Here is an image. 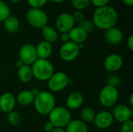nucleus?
Here are the masks:
<instances>
[{
	"instance_id": "nucleus-27",
	"label": "nucleus",
	"mask_w": 133,
	"mask_h": 132,
	"mask_svg": "<svg viewBox=\"0 0 133 132\" xmlns=\"http://www.w3.org/2000/svg\"><path fill=\"white\" fill-rule=\"evenodd\" d=\"M78 26L79 27H81L82 29H83L87 33L93 32L94 28H95V26H94L93 21L90 20V19H83V20H82L80 23H79Z\"/></svg>"
},
{
	"instance_id": "nucleus-30",
	"label": "nucleus",
	"mask_w": 133,
	"mask_h": 132,
	"mask_svg": "<svg viewBox=\"0 0 133 132\" xmlns=\"http://www.w3.org/2000/svg\"><path fill=\"white\" fill-rule=\"evenodd\" d=\"M121 132H133V122L132 120H129L128 121H125L122 124L121 128H120Z\"/></svg>"
},
{
	"instance_id": "nucleus-32",
	"label": "nucleus",
	"mask_w": 133,
	"mask_h": 132,
	"mask_svg": "<svg viewBox=\"0 0 133 132\" xmlns=\"http://www.w3.org/2000/svg\"><path fill=\"white\" fill-rule=\"evenodd\" d=\"M119 83H120V79L116 75H111L108 79L107 85H108V86L117 87L119 85Z\"/></svg>"
},
{
	"instance_id": "nucleus-40",
	"label": "nucleus",
	"mask_w": 133,
	"mask_h": 132,
	"mask_svg": "<svg viewBox=\"0 0 133 132\" xmlns=\"http://www.w3.org/2000/svg\"><path fill=\"white\" fill-rule=\"evenodd\" d=\"M22 65H23V63L19 59V60H17V61H16V66H17V68H19V67H21Z\"/></svg>"
},
{
	"instance_id": "nucleus-2",
	"label": "nucleus",
	"mask_w": 133,
	"mask_h": 132,
	"mask_svg": "<svg viewBox=\"0 0 133 132\" xmlns=\"http://www.w3.org/2000/svg\"><path fill=\"white\" fill-rule=\"evenodd\" d=\"M34 105L36 111L41 115H48L55 107V98L48 91H40L34 97Z\"/></svg>"
},
{
	"instance_id": "nucleus-8",
	"label": "nucleus",
	"mask_w": 133,
	"mask_h": 132,
	"mask_svg": "<svg viewBox=\"0 0 133 132\" xmlns=\"http://www.w3.org/2000/svg\"><path fill=\"white\" fill-rule=\"evenodd\" d=\"M80 50L77 44L72 41L64 43L59 50V55L65 61H72L79 56Z\"/></svg>"
},
{
	"instance_id": "nucleus-39",
	"label": "nucleus",
	"mask_w": 133,
	"mask_h": 132,
	"mask_svg": "<svg viewBox=\"0 0 133 132\" xmlns=\"http://www.w3.org/2000/svg\"><path fill=\"white\" fill-rule=\"evenodd\" d=\"M31 92L33 93V94H34V96H36V95L40 92V90H39L37 87H35V88H34V89H31Z\"/></svg>"
},
{
	"instance_id": "nucleus-7",
	"label": "nucleus",
	"mask_w": 133,
	"mask_h": 132,
	"mask_svg": "<svg viewBox=\"0 0 133 132\" xmlns=\"http://www.w3.org/2000/svg\"><path fill=\"white\" fill-rule=\"evenodd\" d=\"M69 83L68 75L63 72H54L48 80V86L53 93H58L64 90Z\"/></svg>"
},
{
	"instance_id": "nucleus-29",
	"label": "nucleus",
	"mask_w": 133,
	"mask_h": 132,
	"mask_svg": "<svg viewBox=\"0 0 133 132\" xmlns=\"http://www.w3.org/2000/svg\"><path fill=\"white\" fill-rule=\"evenodd\" d=\"M48 0H27L28 4L33 9H41L47 3Z\"/></svg>"
},
{
	"instance_id": "nucleus-9",
	"label": "nucleus",
	"mask_w": 133,
	"mask_h": 132,
	"mask_svg": "<svg viewBox=\"0 0 133 132\" xmlns=\"http://www.w3.org/2000/svg\"><path fill=\"white\" fill-rule=\"evenodd\" d=\"M37 58L36 47L33 44H25L20 47L19 59L23 63V65H32Z\"/></svg>"
},
{
	"instance_id": "nucleus-21",
	"label": "nucleus",
	"mask_w": 133,
	"mask_h": 132,
	"mask_svg": "<svg viewBox=\"0 0 133 132\" xmlns=\"http://www.w3.org/2000/svg\"><path fill=\"white\" fill-rule=\"evenodd\" d=\"M17 76L19 82H21L22 83L30 82L34 78L31 66L27 65H23L21 67H19L17 71Z\"/></svg>"
},
{
	"instance_id": "nucleus-14",
	"label": "nucleus",
	"mask_w": 133,
	"mask_h": 132,
	"mask_svg": "<svg viewBox=\"0 0 133 132\" xmlns=\"http://www.w3.org/2000/svg\"><path fill=\"white\" fill-rule=\"evenodd\" d=\"M16 100L15 96L9 93L6 92L2 93L0 96V110L4 113H9L12 111L16 107Z\"/></svg>"
},
{
	"instance_id": "nucleus-31",
	"label": "nucleus",
	"mask_w": 133,
	"mask_h": 132,
	"mask_svg": "<svg viewBox=\"0 0 133 132\" xmlns=\"http://www.w3.org/2000/svg\"><path fill=\"white\" fill-rule=\"evenodd\" d=\"M72 16L76 22L77 23H80L82 20L84 19V13L83 11H80V10H76L72 14Z\"/></svg>"
},
{
	"instance_id": "nucleus-16",
	"label": "nucleus",
	"mask_w": 133,
	"mask_h": 132,
	"mask_svg": "<svg viewBox=\"0 0 133 132\" xmlns=\"http://www.w3.org/2000/svg\"><path fill=\"white\" fill-rule=\"evenodd\" d=\"M84 102V97L79 92L71 93L66 98V108L69 110H76L80 108Z\"/></svg>"
},
{
	"instance_id": "nucleus-1",
	"label": "nucleus",
	"mask_w": 133,
	"mask_h": 132,
	"mask_svg": "<svg viewBox=\"0 0 133 132\" xmlns=\"http://www.w3.org/2000/svg\"><path fill=\"white\" fill-rule=\"evenodd\" d=\"M118 19L116 9L110 5L98 7L94 12L92 21L95 27L106 30L115 26Z\"/></svg>"
},
{
	"instance_id": "nucleus-15",
	"label": "nucleus",
	"mask_w": 133,
	"mask_h": 132,
	"mask_svg": "<svg viewBox=\"0 0 133 132\" xmlns=\"http://www.w3.org/2000/svg\"><path fill=\"white\" fill-rule=\"evenodd\" d=\"M124 38L122 31L118 27L113 26L105 30L104 32V39L105 40L111 45H118L120 44Z\"/></svg>"
},
{
	"instance_id": "nucleus-18",
	"label": "nucleus",
	"mask_w": 133,
	"mask_h": 132,
	"mask_svg": "<svg viewBox=\"0 0 133 132\" xmlns=\"http://www.w3.org/2000/svg\"><path fill=\"white\" fill-rule=\"evenodd\" d=\"M35 47H36L38 58L48 59V58L52 54V52H53L52 44L47 41L42 40L39 42Z\"/></svg>"
},
{
	"instance_id": "nucleus-5",
	"label": "nucleus",
	"mask_w": 133,
	"mask_h": 132,
	"mask_svg": "<svg viewBox=\"0 0 133 132\" xmlns=\"http://www.w3.org/2000/svg\"><path fill=\"white\" fill-rule=\"evenodd\" d=\"M119 97V93L117 87L106 85L100 92L99 94V102L104 107H114Z\"/></svg>"
},
{
	"instance_id": "nucleus-35",
	"label": "nucleus",
	"mask_w": 133,
	"mask_h": 132,
	"mask_svg": "<svg viewBox=\"0 0 133 132\" xmlns=\"http://www.w3.org/2000/svg\"><path fill=\"white\" fill-rule=\"evenodd\" d=\"M127 46L130 51H133V35H130L127 40Z\"/></svg>"
},
{
	"instance_id": "nucleus-41",
	"label": "nucleus",
	"mask_w": 133,
	"mask_h": 132,
	"mask_svg": "<svg viewBox=\"0 0 133 132\" xmlns=\"http://www.w3.org/2000/svg\"><path fill=\"white\" fill-rule=\"evenodd\" d=\"M129 103H130V106L132 107L133 106V93L130 94V96H129Z\"/></svg>"
},
{
	"instance_id": "nucleus-22",
	"label": "nucleus",
	"mask_w": 133,
	"mask_h": 132,
	"mask_svg": "<svg viewBox=\"0 0 133 132\" xmlns=\"http://www.w3.org/2000/svg\"><path fill=\"white\" fill-rule=\"evenodd\" d=\"M66 132H88L87 124L81 120H71L65 127Z\"/></svg>"
},
{
	"instance_id": "nucleus-37",
	"label": "nucleus",
	"mask_w": 133,
	"mask_h": 132,
	"mask_svg": "<svg viewBox=\"0 0 133 132\" xmlns=\"http://www.w3.org/2000/svg\"><path fill=\"white\" fill-rule=\"evenodd\" d=\"M122 2L128 6H132L133 5V0H122Z\"/></svg>"
},
{
	"instance_id": "nucleus-11",
	"label": "nucleus",
	"mask_w": 133,
	"mask_h": 132,
	"mask_svg": "<svg viewBox=\"0 0 133 132\" xmlns=\"http://www.w3.org/2000/svg\"><path fill=\"white\" fill-rule=\"evenodd\" d=\"M114 121L115 120L111 112L108 110H102L96 114L94 124L97 128L104 130L109 128L112 125Z\"/></svg>"
},
{
	"instance_id": "nucleus-28",
	"label": "nucleus",
	"mask_w": 133,
	"mask_h": 132,
	"mask_svg": "<svg viewBox=\"0 0 133 132\" xmlns=\"http://www.w3.org/2000/svg\"><path fill=\"white\" fill-rule=\"evenodd\" d=\"M72 6L76 10H83L85 9L89 4L90 3V0H71Z\"/></svg>"
},
{
	"instance_id": "nucleus-26",
	"label": "nucleus",
	"mask_w": 133,
	"mask_h": 132,
	"mask_svg": "<svg viewBox=\"0 0 133 132\" xmlns=\"http://www.w3.org/2000/svg\"><path fill=\"white\" fill-rule=\"evenodd\" d=\"M9 16L10 9L9 5L2 0H0V22H3Z\"/></svg>"
},
{
	"instance_id": "nucleus-36",
	"label": "nucleus",
	"mask_w": 133,
	"mask_h": 132,
	"mask_svg": "<svg viewBox=\"0 0 133 132\" xmlns=\"http://www.w3.org/2000/svg\"><path fill=\"white\" fill-rule=\"evenodd\" d=\"M61 39H62V40L64 43L68 42V41H70L69 33H62V34H61Z\"/></svg>"
},
{
	"instance_id": "nucleus-38",
	"label": "nucleus",
	"mask_w": 133,
	"mask_h": 132,
	"mask_svg": "<svg viewBox=\"0 0 133 132\" xmlns=\"http://www.w3.org/2000/svg\"><path fill=\"white\" fill-rule=\"evenodd\" d=\"M51 132H66L64 128H55L54 130Z\"/></svg>"
},
{
	"instance_id": "nucleus-25",
	"label": "nucleus",
	"mask_w": 133,
	"mask_h": 132,
	"mask_svg": "<svg viewBox=\"0 0 133 132\" xmlns=\"http://www.w3.org/2000/svg\"><path fill=\"white\" fill-rule=\"evenodd\" d=\"M7 121L12 126H18L22 121L21 115L16 111H11L7 114Z\"/></svg>"
},
{
	"instance_id": "nucleus-6",
	"label": "nucleus",
	"mask_w": 133,
	"mask_h": 132,
	"mask_svg": "<svg viewBox=\"0 0 133 132\" xmlns=\"http://www.w3.org/2000/svg\"><path fill=\"white\" fill-rule=\"evenodd\" d=\"M26 18L28 23L34 28L42 29L48 25V15L41 9L30 8L26 14Z\"/></svg>"
},
{
	"instance_id": "nucleus-17",
	"label": "nucleus",
	"mask_w": 133,
	"mask_h": 132,
	"mask_svg": "<svg viewBox=\"0 0 133 132\" xmlns=\"http://www.w3.org/2000/svg\"><path fill=\"white\" fill-rule=\"evenodd\" d=\"M69 35L70 41L77 44H84V42L87 40L88 37V33L79 26H74L69 32Z\"/></svg>"
},
{
	"instance_id": "nucleus-10",
	"label": "nucleus",
	"mask_w": 133,
	"mask_h": 132,
	"mask_svg": "<svg viewBox=\"0 0 133 132\" xmlns=\"http://www.w3.org/2000/svg\"><path fill=\"white\" fill-rule=\"evenodd\" d=\"M74 26L75 21L69 12L61 13L55 20V30L61 33H69Z\"/></svg>"
},
{
	"instance_id": "nucleus-34",
	"label": "nucleus",
	"mask_w": 133,
	"mask_h": 132,
	"mask_svg": "<svg viewBox=\"0 0 133 132\" xmlns=\"http://www.w3.org/2000/svg\"><path fill=\"white\" fill-rule=\"evenodd\" d=\"M43 128H44V131L45 132H51L54 130L55 127L50 121H47L46 123H44Z\"/></svg>"
},
{
	"instance_id": "nucleus-33",
	"label": "nucleus",
	"mask_w": 133,
	"mask_h": 132,
	"mask_svg": "<svg viewBox=\"0 0 133 132\" xmlns=\"http://www.w3.org/2000/svg\"><path fill=\"white\" fill-rule=\"evenodd\" d=\"M111 0H90V2L95 7H102L104 5H108Z\"/></svg>"
},
{
	"instance_id": "nucleus-23",
	"label": "nucleus",
	"mask_w": 133,
	"mask_h": 132,
	"mask_svg": "<svg viewBox=\"0 0 133 132\" xmlns=\"http://www.w3.org/2000/svg\"><path fill=\"white\" fill-rule=\"evenodd\" d=\"M4 28L5 30L10 33H16L19 28V22L18 20V19L13 16H9V17H7L4 21Z\"/></svg>"
},
{
	"instance_id": "nucleus-3",
	"label": "nucleus",
	"mask_w": 133,
	"mask_h": 132,
	"mask_svg": "<svg viewBox=\"0 0 133 132\" xmlns=\"http://www.w3.org/2000/svg\"><path fill=\"white\" fill-rule=\"evenodd\" d=\"M31 69L33 77L41 82L48 81L55 72L54 66L48 59L37 58L31 65Z\"/></svg>"
},
{
	"instance_id": "nucleus-43",
	"label": "nucleus",
	"mask_w": 133,
	"mask_h": 132,
	"mask_svg": "<svg viewBox=\"0 0 133 132\" xmlns=\"http://www.w3.org/2000/svg\"><path fill=\"white\" fill-rule=\"evenodd\" d=\"M10 2H11L12 4H18V3L20 2V0H10Z\"/></svg>"
},
{
	"instance_id": "nucleus-4",
	"label": "nucleus",
	"mask_w": 133,
	"mask_h": 132,
	"mask_svg": "<svg viewBox=\"0 0 133 132\" xmlns=\"http://www.w3.org/2000/svg\"><path fill=\"white\" fill-rule=\"evenodd\" d=\"M71 118L72 116L69 110L64 107H55L48 114V121L55 128H65L70 122Z\"/></svg>"
},
{
	"instance_id": "nucleus-13",
	"label": "nucleus",
	"mask_w": 133,
	"mask_h": 132,
	"mask_svg": "<svg viewBox=\"0 0 133 132\" xmlns=\"http://www.w3.org/2000/svg\"><path fill=\"white\" fill-rule=\"evenodd\" d=\"M123 59L118 54H111L104 61V67L109 72H116L123 66Z\"/></svg>"
},
{
	"instance_id": "nucleus-19",
	"label": "nucleus",
	"mask_w": 133,
	"mask_h": 132,
	"mask_svg": "<svg viewBox=\"0 0 133 132\" xmlns=\"http://www.w3.org/2000/svg\"><path fill=\"white\" fill-rule=\"evenodd\" d=\"M34 97L35 96L33 94L31 90L26 89V90L20 91L17 94L16 97V103H18L19 105L23 107H26L34 103Z\"/></svg>"
},
{
	"instance_id": "nucleus-24",
	"label": "nucleus",
	"mask_w": 133,
	"mask_h": 132,
	"mask_svg": "<svg viewBox=\"0 0 133 132\" xmlns=\"http://www.w3.org/2000/svg\"><path fill=\"white\" fill-rule=\"evenodd\" d=\"M96 113L94 110L90 107H83L80 111V120L83 122L87 123H92L94 122Z\"/></svg>"
},
{
	"instance_id": "nucleus-42",
	"label": "nucleus",
	"mask_w": 133,
	"mask_h": 132,
	"mask_svg": "<svg viewBox=\"0 0 133 132\" xmlns=\"http://www.w3.org/2000/svg\"><path fill=\"white\" fill-rule=\"evenodd\" d=\"M51 2H54V3H62L63 2H65V0H50Z\"/></svg>"
},
{
	"instance_id": "nucleus-20",
	"label": "nucleus",
	"mask_w": 133,
	"mask_h": 132,
	"mask_svg": "<svg viewBox=\"0 0 133 132\" xmlns=\"http://www.w3.org/2000/svg\"><path fill=\"white\" fill-rule=\"evenodd\" d=\"M41 33H42V37L44 38V41H47L50 44L55 43L58 39V31L55 30V28L46 25L41 29Z\"/></svg>"
},
{
	"instance_id": "nucleus-12",
	"label": "nucleus",
	"mask_w": 133,
	"mask_h": 132,
	"mask_svg": "<svg viewBox=\"0 0 133 132\" xmlns=\"http://www.w3.org/2000/svg\"><path fill=\"white\" fill-rule=\"evenodd\" d=\"M112 116L114 120L119 123H124L131 120L132 117V110L125 104H119L115 107L112 111Z\"/></svg>"
}]
</instances>
